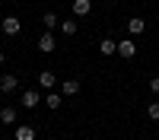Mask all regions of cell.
I'll return each instance as SVG.
<instances>
[{
  "label": "cell",
  "instance_id": "obj_1",
  "mask_svg": "<svg viewBox=\"0 0 159 140\" xmlns=\"http://www.w3.org/2000/svg\"><path fill=\"white\" fill-rule=\"evenodd\" d=\"M134 54H137V45H134V38H121V42H118V57L130 61Z\"/></svg>",
  "mask_w": 159,
  "mask_h": 140
},
{
  "label": "cell",
  "instance_id": "obj_2",
  "mask_svg": "<svg viewBox=\"0 0 159 140\" xmlns=\"http://www.w3.org/2000/svg\"><path fill=\"white\" fill-rule=\"evenodd\" d=\"M54 48H57V38H54V32H45L42 38H38V51H45V54H51Z\"/></svg>",
  "mask_w": 159,
  "mask_h": 140
},
{
  "label": "cell",
  "instance_id": "obj_3",
  "mask_svg": "<svg viewBox=\"0 0 159 140\" xmlns=\"http://www.w3.org/2000/svg\"><path fill=\"white\" fill-rule=\"evenodd\" d=\"M0 29H3V35H19V29H22V22H19L16 16H7L3 22H0Z\"/></svg>",
  "mask_w": 159,
  "mask_h": 140
},
{
  "label": "cell",
  "instance_id": "obj_4",
  "mask_svg": "<svg viewBox=\"0 0 159 140\" xmlns=\"http://www.w3.org/2000/svg\"><path fill=\"white\" fill-rule=\"evenodd\" d=\"M19 102H22V108H35L38 102H42V96H38L35 89H25V93H22V99H19Z\"/></svg>",
  "mask_w": 159,
  "mask_h": 140
},
{
  "label": "cell",
  "instance_id": "obj_5",
  "mask_svg": "<svg viewBox=\"0 0 159 140\" xmlns=\"http://www.w3.org/2000/svg\"><path fill=\"white\" fill-rule=\"evenodd\" d=\"M127 32H130V35H140V32H147V19H140V16H130V22H127Z\"/></svg>",
  "mask_w": 159,
  "mask_h": 140
},
{
  "label": "cell",
  "instance_id": "obj_6",
  "mask_svg": "<svg viewBox=\"0 0 159 140\" xmlns=\"http://www.w3.org/2000/svg\"><path fill=\"white\" fill-rule=\"evenodd\" d=\"M38 86H45V89H54V86H57V76L51 73V70H42V73H38Z\"/></svg>",
  "mask_w": 159,
  "mask_h": 140
},
{
  "label": "cell",
  "instance_id": "obj_7",
  "mask_svg": "<svg viewBox=\"0 0 159 140\" xmlns=\"http://www.w3.org/2000/svg\"><path fill=\"white\" fill-rule=\"evenodd\" d=\"M99 51L105 57H111V54H118V42L115 38H102V45H99Z\"/></svg>",
  "mask_w": 159,
  "mask_h": 140
},
{
  "label": "cell",
  "instance_id": "obj_8",
  "mask_svg": "<svg viewBox=\"0 0 159 140\" xmlns=\"http://www.w3.org/2000/svg\"><path fill=\"white\" fill-rule=\"evenodd\" d=\"M16 118H19V111H16V108H10V105H7V108H0V121H3V124H16Z\"/></svg>",
  "mask_w": 159,
  "mask_h": 140
},
{
  "label": "cell",
  "instance_id": "obj_9",
  "mask_svg": "<svg viewBox=\"0 0 159 140\" xmlns=\"http://www.w3.org/2000/svg\"><path fill=\"white\" fill-rule=\"evenodd\" d=\"M89 10H92L89 0H73V16H89Z\"/></svg>",
  "mask_w": 159,
  "mask_h": 140
},
{
  "label": "cell",
  "instance_id": "obj_10",
  "mask_svg": "<svg viewBox=\"0 0 159 140\" xmlns=\"http://www.w3.org/2000/svg\"><path fill=\"white\" fill-rule=\"evenodd\" d=\"M19 86V80L13 73H3V80H0V89H3V93H13V89Z\"/></svg>",
  "mask_w": 159,
  "mask_h": 140
},
{
  "label": "cell",
  "instance_id": "obj_11",
  "mask_svg": "<svg viewBox=\"0 0 159 140\" xmlns=\"http://www.w3.org/2000/svg\"><path fill=\"white\" fill-rule=\"evenodd\" d=\"M80 93V83L76 80H64L61 83V96H76Z\"/></svg>",
  "mask_w": 159,
  "mask_h": 140
},
{
  "label": "cell",
  "instance_id": "obj_12",
  "mask_svg": "<svg viewBox=\"0 0 159 140\" xmlns=\"http://www.w3.org/2000/svg\"><path fill=\"white\" fill-rule=\"evenodd\" d=\"M13 137H16V140H35V131H32L29 124H19V127H16V134H13Z\"/></svg>",
  "mask_w": 159,
  "mask_h": 140
},
{
  "label": "cell",
  "instance_id": "obj_13",
  "mask_svg": "<svg viewBox=\"0 0 159 140\" xmlns=\"http://www.w3.org/2000/svg\"><path fill=\"white\" fill-rule=\"evenodd\" d=\"M61 99H64L61 93H48V96H45V105H48V108H54V111H57V108H61Z\"/></svg>",
  "mask_w": 159,
  "mask_h": 140
},
{
  "label": "cell",
  "instance_id": "obj_14",
  "mask_svg": "<svg viewBox=\"0 0 159 140\" xmlns=\"http://www.w3.org/2000/svg\"><path fill=\"white\" fill-rule=\"evenodd\" d=\"M42 22H45V29L51 32V29L57 25V16H54V13H45V16H42Z\"/></svg>",
  "mask_w": 159,
  "mask_h": 140
},
{
  "label": "cell",
  "instance_id": "obj_15",
  "mask_svg": "<svg viewBox=\"0 0 159 140\" xmlns=\"http://www.w3.org/2000/svg\"><path fill=\"white\" fill-rule=\"evenodd\" d=\"M61 32H64V35H76V22H73V19L61 22Z\"/></svg>",
  "mask_w": 159,
  "mask_h": 140
},
{
  "label": "cell",
  "instance_id": "obj_16",
  "mask_svg": "<svg viewBox=\"0 0 159 140\" xmlns=\"http://www.w3.org/2000/svg\"><path fill=\"white\" fill-rule=\"evenodd\" d=\"M147 115H150L153 121H159V102H150V105H147Z\"/></svg>",
  "mask_w": 159,
  "mask_h": 140
},
{
  "label": "cell",
  "instance_id": "obj_17",
  "mask_svg": "<svg viewBox=\"0 0 159 140\" xmlns=\"http://www.w3.org/2000/svg\"><path fill=\"white\" fill-rule=\"evenodd\" d=\"M150 93L159 96V76H153V80H150Z\"/></svg>",
  "mask_w": 159,
  "mask_h": 140
},
{
  "label": "cell",
  "instance_id": "obj_18",
  "mask_svg": "<svg viewBox=\"0 0 159 140\" xmlns=\"http://www.w3.org/2000/svg\"><path fill=\"white\" fill-rule=\"evenodd\" d=\"M0 64H3V51H0Z\"/></svg>",
  "mask_w": 159,
  "mask_h": 140
},
{
  "label": "cell",
  "instance_id": "obj_19",
  "mask_svg": "<svg viewBox=\"0 0 159 140\" xmlns=\"http://www.w3.org/2000/svg\"><path fill=\"white\" fill-rule=\"evenodd\" d=\"M105 3H115V0H105Z\"/></svg>",
  "mask_w": 159,
  "mask_h": 140
}]
</instances>
